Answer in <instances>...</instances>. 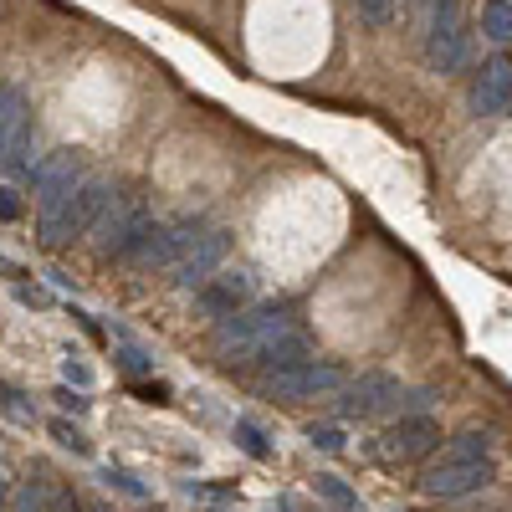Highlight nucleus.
Here are the masks:
<instances>
[{"instance_id":"f257e3e1","label":"nucleus","mask_w":512,"mask_h":512,"mask_svg":"<svg viewBox=\"0 0 512 512\" xmlns=\"http://www.w3.org/2000/svg\"><path fill=\"white\" fill-rule=\"evenodd\" d=\"M492 482V441L482 431H461L441 461L425 466V477H420V492L425 497H441V502H456V497H472Z\"/></svg>"},{"instance_id":"f03ea898","label":"nucleus","mask_w":512,"mask_h":512,"mask_svg":"<svg viewBox=\"0 0 512 512\" xmlns=\"http://www.w3.org/2000/svg\"><path fill=\"white\" fill-rule=\"evenodd\" d=\"M108 195H113V185H108L103 175H82L62 200L41 205V241H47V246H72V241H82V236L93 231V221H98V210H103Z\"/></svg>"},{"instance_id":"7ed1b4c3","label":"nucleus","mask_w":512,"mask_h":512,"mask_svg":"<svg viewBox=\"0 0 512 512\" xmlns=\"http://www.w3.org/2000/svg\"><path fill=\"white\" fill-rule=\"evenodd\" d=\"M154 226L149 216V200L134 195V190H113L98 210V221H93V251L98 256H118V262H128V251H134L144 241V231Z\"/></svg>"},{"instance_id":"20e7f679","label":"nucleus","mask_w":512,"mask_h":512,"mask_svg":"<svg viewBox=\"0 0 512 512\" xmlns=\"http://www.w3.org/2000/svg\"><path fill=\"white\" fill-rule=\"evenodd\" d=\"M282 323H292L287 308H277V303H256V308H251V303H246L241 313H231V318L216 323L210 344H216V354H221L226 369H246V359L256 354V344H262V338H272Z\"/></svg>"},{"instance_id":"39448f33","label":"nucleus","mask_w":512,"mask_h":512,"mask_svg":"<svg viewBox=\"0 0 512 512\" xmlns=\"http://www.w3.org/2000/svg\"><path fill=\"white\" fill-rule=\"evenodd\" d=\"M344 369L328 364V359H303V364H287V369H272V374H256V390L272 405H297V400H328L344 390Z\"/></svg>"},{"instance_id":"423d86ee","label":"nucleus","mask_w":512,"mask_h":512,"mask_svg":"<svg viewBox=\"0 0 512 512\" xmlns=\"http://www.w3.org/2000/svg\"><path fill=\"white\" fill-rule=\"evenodd\" d=\"M472 62V31H466L461 0H431L425 11V67L451 77Z\"/></svg>"},{"instance_id":"0eeeda50","label":"nucleus","mask_w":512,"mask_h":512,"mask_svg":"<svg viewBox=\"0 0 512 512\" xmlns=\"http://www.w3.org/2000/svg\"><path fill=\"white\" fill-rule=\"evenodd\" d=\"M400 405H405V384L395 374H359V379H344V390H338V415L344 420H374Z\"/></svg>"},{"instance_id":"6e6552de","label":"nucleus","mask_w":512,"mask_h":512,"mask_svg":"<svg viewBox=\"0 0 512 512\" xmlns=\"http://www.w3.org/2000/svg\"><path fill=\"white\" fill-rule=\"evenodd\" d=\"M436 446H441V425H436L431 415H400L390 431L379 436L374 456H379L384 466H410V461H425Z\"/></svg>"},{"instance_id":"1a4fd4ad","label":"nucleus","mask_w":512,"mask_h":512,"mask_svg":"<svg viewBox=\"0 0 512 512\" xmlns=\"http://www.w3.org/2000/svg\"><path fill=\"white\" fill-rule=\"evenodd\" d=\"M205 226H200V216H180V221H154L149 231H144V241L128 251V262L134 267H175L180 262V251L200 236Z\"/></svg>"},{"instance_id":"9d476101","label":"nucleus","mask_w":512,"mask_h":512,"mask_svg":"<svg viewBox=\"0 0 512 512\" xmlns=\"http://www.w3.org/2000/svg\"><path fill=\"white\" fill-rule=\"evenodd\" d=\"M256 297V277L251 272H231V267H221V272H210L200 287H195V308L205 313V318H231V313H241L246 303Z\"/></svg>"},{"instance_id":"9b49d317","label":"nucleus","mask_w":512,"mask_h":512,"mask_svg":"<svg viewBox=\"0 0 512 512\" xmlns=\"http://www.w3.org/2000/svg\"><path fill=\"white\" fill-rule=\"evenodd\" d=\"M82 175H88V169H82V159H77L72 149H52V154H36V159H31L26 185H31L36 205H52V200H62Z\"/></svg>"},{"instance_id":"f8f14e48","label":"nucleus","mask_w":512,"mask_h":512,"mask_svg":"<svg viewBox=\"0 0 512 512\" xmlns=\"http://www.w3.org/2000/svg\"><path fill=\"white\" fill-rule=\"evenodd\" d=\"M226 246H231V236L226 231H200L185 251H180V262H175V287H185V292H195L210 272H221V262H226Z\"/></svg>"},{"instance_id":"ddd939ff","label":"nucleus","mask_w":512,"mask_h":512,"mask_svg":"<svg viewBox=\"0 0 512 512\" xmlns=\"http://www.w3.org/2000/svg\"><path fill=\"white\" fill-rule=\"evenodd\" d=\"M303 359H313V338L297 328V323H282L272 338H262L256 344V354L246 359V369H256V374H272V369H287V364H303Z\"/></svg>"},{"instance_id":"4468645a","label":"nucleus","mask_w":512,"mask_h":512,"mask_svg":"<svg viewBox=\"0 0 512 512\" xmlns=\"http://www.w3.org/2000/svg\"><path fill=\"white\" fill-rule=\"evenodd\" d=\"M472 108L482 118H497V113L512 108V57L482 62V72L472 77Z\"/></svg>"},{"instance_id":"2eb2a0df","label":"nucleus","mask_w":512,"mask_h":512,"mask_svg":"<svg viewBox=\"0 0 512 512\" xmlns=\"http://www.w3.org/2000/svg\"><path fill=\"white\" fill-rule=\"evenodd\" d=\"M31 123V98L21 82H0V169H6V154H11V139Z\"/></svg>"},{"instance_id":"dca6fc26","label":"nucleus","mask_w":512,"mask_h":512,"mask_svg":"<svg viewBox=\"0 0 512 512\" xmlns=\"http://www.w3.org/2000/svg\"><path fill=\"white\" fill-rule=\"evenodd\" d=\"M482 36L512 47V0H482Z\"/></svg>"},{"instance_id":"f3484780","label":"nucleus","mask_w":512,"mask_h":512,"mask_svg":"<svg viewBox=\"0 0 512 512\" xmlns=\"http://www.w3.org/2000/svg\"><path fill=\"white\" fill-rule=\"evenodd\" d=\"M47 492H52V482H47V477H26V482H16V487H11L6 512H47Z\"/></svg>"},{"instance_id":"a211bd4d","label":"nucleus","mask_w":512,"mask_h":512,"mask_svg":"<svg viewBox=\"0 0 512 512\" xmlns=\"http://www.w3.org/2000/svg\"><path fill=\"white\" fill-rule=\"evenodd\" d=\"M231 436H236V446H241L251 461H272V456H277L272 441H267V431H262L256 420H236V425H231Z\"/></svg>"},{"instance_id":"6ab92c4d","label":"nucleus","mask_w":512,"mask_h":512,"mask_svg":"<svg viewBox=\"0 0 512 512\" xmlns=\"http://www.w3.org/2000/svg\"><path fill=\"white\" fill-rule=\"evenodd\" d=\"M31 154H36V118L21 128V134L11 139V154H6V169L11 175H21L26 180V169H31Z\"/></svg>"},{"instance_id":"aec40b11","label":"nucleus","mask_w":512,"mask_h":512,"mask_svg":"<svg viewBox=\"0 0 512 512\" xmlns=\"http://www.w3.org/2000/svg\"><path fill=\"white\" fill-rule=\"evenodd\" d=\"M313 487H318V497H328V502H333L338 512H364V502H359V492H349V487H344V482H338L333 472H323V477H318Z\"/></svg>"},{"instance_id":"412c9836","label":"nucleus","mask_w":512,"mask_h":512,"mask_svg":"<svg viewBox=\"0 0 512 512\" xmlns=\"http://www.w3.org/2000/svg\"><path fill=\"white\" fill-rule=\"evenodd\" d=\"M118 364L128 374H154V354L144 344H134V333H123V349H118Z\"/></svg>"},{"instance_id":"4be33fe9","label":"nucleus","mask_w":512,"mask_h":512,"mask_svg":"<svg viewBox=\"0 0 512 512\" xmlns=\"http://www.w3.org/2000/svg\"><path fill=\"white\" fill-rule=\"evenodd\" d=\"M47 431H52V441H57V446H67L72 456H88V451H93V446H88V436H82L72 420H62V415H57V420H47Z\"/></svg>"},{"instance_id":"5701e85b","label":"nucleus","mask_w":512,"mask_h":512,"mask_svg":"<svg viewBox=\"0 0 512 512\" xmlns=\"http://www.w3.org/2000/svg\"><path fill=\"white\" fill-rule=\"evenodd\" d=\"M354 6H359V21L364 26H390L395 16H400V0H354Z\"/></svg>"},{"instance_id":"b1692460","label":"nucleus","mask_w":512,"mask_h":512,"mask_svg":"<svg viewBox=\"0 0 512 512\" xmlns=\"http://www.w3.org/2000/svg\"><path fill=\"white\" fill-rule=\"evenodd\" d=\"M0 410H6L16 425H31V405H26V395L16 390V384H6V379H0Z\"/></svg>"},{"instance_id":"393cba45","label":"nucleus","mask_w":512,"mask_h":512,"mask_svg":"<svg viewBox=\"0 0 512 512\" xmlns=\"http://www.w3.org/2000/svg\"><path fill=\"white\" fill-rule=\"evenodd\" d=\"M308 441H313V451H344V431L338 425H308Z\"/></svg>"},{"instance_id":"a878e982","label":"nucleus","mask_w":512,"mask_h":512,"mask_svg":"<svg viewBox=\"0 0 512 512\" xmlns=\"http://www.w3.org/2000/svg\"><path fill=\"white\" fill-rule=\"evenodd\" d=\"M47 512H88V502H82L72 487H52L47 492Z\"/></svg>"},{"instance_id":"bb28decb","label":"nucleus","mask_w":512,"mask_h":512,"mask_svg":"<svg viewBox=\"0 0 512 512\" xmlns=\"http://www.w3.org/2000/svg\"><path fill=\"white\" fill-rule=\"evenodd\" d=\"M62 374H67V384H77V390H88V384H93V369L82 364L77 354H67V359H62Z\"/></svg>"},{"instance_id":"cd10ccee","label":"nucleus","mask_w":512,"mask_h":512,"mask_svg":"<svg viewBox=\"0 0 512 512\" xmlns=\"http://www.w3.org/2000/svg\"><path fill=\"white\" fill-rule=\"evenodd\" d=\"M103 482H108V487H118V492H128V497H144V482H139V477H128V472H118V466H108Z\"/></svg>"},{"instance_id":"c85d7f7f","label":"nucleus","mask_w":512,"mask_h":512,"mask_svg":"<svg viewBox=\"0 0 512 512\" xmlns=\"http://www.w3.org/2000/svg\"><path fill=\"white\" fill-rule=\"evenodd\" d=\"M52 400H57L62 410H72V415H88V405H93V400H82V390H72V384H62Z\"/></svg>"},{"instance_id":"c756f323","label":"nucleus","mask_w":512,"mask_h":512,"mask_svg":"<svg viewBox=\"0 0 512 512\" xmlns=\"http://www.w3.org/2000/svg\"><path fill=\"white\" fill-rule=\"evenodd\" d=\"M0 221H21V195L11 185H0Z\"/></svg>"},{"instance_id":"7c9ffc66","label":"nucleus","mask_w":512,"mask_h":512,"mask_svg":"<svg viewBox=\"0 0 512 512\" xmlns=\"http://www.w3.org/2000/svg\"><path fill=\"white\" fill-rule=\"evenodd\" d=\"M134 395H144L149 405H164L169 400V384L164 379H149V384H134Z\"/></svg>"},{"instance_id":"2f4dec72","label":"nucleus","mask_w":512,"mask_h":512,"mask_svg":"<svg viewBox=\"0 0 512 512\" xmlns=\"http://www.w3.org/2000/svg\"><path fill=\"white\" fill-rule=\"evenodd\" d=\"M16 303H26V308H41V303H47V292H36V287H16Z\"/></svg>"},{"instance_id":"473e14b6","label":"nucleus","mask_w":512,"mask_h":512,"mask_svg":"<svg viewBox=\"0 0 512 512\" xmlns=\"http://www.w3.org/2000/svg\"><path fill=\"white\" fill-rule=\"evenodd\" d=\"M6 502H11V472H6V461H0V512H6Z\"/></svg>"},{"instance_id":"72a5a7b5","label":"nucleus","mask_w":512,"mask_h":512,"mask_svg":"<svg viewBox=\"0 0 512 512\" xmlns=\"http://www.w3.org/2000/svg\"><path fill=\"white\" fill-rule=\"evenodd\" d=\"M88 512H113V507L108 502H88Z\"/></svg>"},{"instance_id":"f704fd0d","label":"nucleus","mask_w":512,"mask_h":512,"mask_svg":"<svg viewBox=\"0 0 512 512\" xmlns=\"http://www.w3.org/2000/svg\"><path fill=\"white\" fill-rule=\"evenodd\" d=\"M410 6H425V11H431V0H410Z\"/></svg>"}]
</instances>
